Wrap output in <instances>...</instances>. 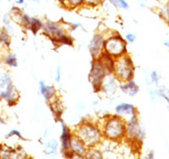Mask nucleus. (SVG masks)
<instances>
[{"label":"nucleus","instance_id":"3","mask_svg":"<svg viewBox=\"0 0 169 159\" xmlns=\"http://www.w3.org/2000/svg\"><path fill=\"white\" fill-rule=\"evenodd\" d=\"M103 135L111 140L123 139L126 135V123L120 117H111L105 122Z\"/></svg>","mask_w":169,"mask_h":159},{"label":"nucleus","instance_id":"4","mask_svg":"<svg viewBox=\"0 0 169 159\" xmlns=\"http://www.w3.org/2000/svg\"><path fill=\"white\" fill-rule=\"evenodd\" d=\"M104 51L113 59L126 54V42L119 35L112 36L104 41Z\"/></svg>","mask_w":169,"mask_h":159},{"label":"nucleus","instance_id":"22","mask_svg":"<svg viewBox=\"0 0 169 159\" xmlns=\"http://www.w3.org/2000/svg\"><path fill=\"white\" fill-rule=\"evenodd\" d=\"M50 108H52V110H53L54 114H57V115H59H59H61V113H62V109L59 108V104H58V102H57V101L50 103Z\"/></svg>","mask_w":169,"mask_h":159},{"label":"nucleus","instance_id":"9","mask_svg":"<svg viewBox=\"0 0 169 159\" xmlns=\"http://www.w3.org/2000/svg\"><path fill=\"white\" fill-rule=\"evenodd\" d=\"M87 147H86L84 143L81 141L80 139L76 137V136H72L71 141H70V151H72L73 154H75L77 156L83 157L86 155V151H87Z\"/></svg>","mask_w":169,"mask_h":159},{"label":"nucleus","instance_id":"21","mask_svg":"<svg viewBox=\"0 0 169 159\" xmlns=\"http://www.w3.org/2000/svg\"><path fill=\"white\" fill-rule=\"evenodd\" d=\"M5 63L9 66L12 67H16L18 63H17V59L14 54H8V56L5 58Z\"/></svg>","mask_w":169,"mask_h":159},{"label":"nucleus","instance_id":"6","mask_svg":"<svg viewBox=\"0 0 169 159\" xmlns=\"http://www.w3.org/2000/svg\"><path fill=\"white\" fill-rule=\"evenodd\" d=\"M145 134V129L139 124L136 113L132 115L130 120L126 124V135L130 138H136L138 140H142Z\"/></svg>","mask_w":169,"mask_h":159},{"label":"nucleus","instance_id":"14","mask_svg":"<svg viewBox=\"0 0 169 159\" xmlns=\"http://www.w3.org/2000/svg\"><path fill=\"white\" fill-rule=\"evenodd\" d=\"M40 90L41 93L47 101L51 100L55 94V89H54V86H47L43 81L40 82Z\"/></svg>","mask_w":169,"mask_h":159},{"label":"nucleus","instance_id":"26","mask_svg":"<svg viewBox=\"0 0 169 159\" xmlns=\"http://www.w3.org/2000/svg\"><path fill=\"white\" fill-rule=\"evenodd\" d=\"M156 94L158 95V96H160V97H163L164 99L166 100V102H167V103L169 104V97H167V95L165 94V93H164V92H162L161 89H158L157 91H156Z\"/></svg>","mask_w":169,"mask_h":159},{"label":"nucleus","instance_id":"2","mask_svg":"<svg viewBox=\"0 0 169 159\" xmlns=\"http://www.w3.org/2000/svg\"><path fill=\"white\" fill-rule=\"evenodd\" d=\"M113 73L121 81L131 80L134 77V66L130 56L125 54L117 58L113 63Z\"/></svg>","mask_w":169,"mask_h":159},{"label":"nucleus","instance_id":"27","mask_svg":"<svg viewBox=\"0 0 169 159\" xmlns=\"http://www.w3.org/2000/svg\"><path fill=\"white\" fill-rule=\"evenodd\" d=\"M18 135L19 137H21V135H20V132L19 130H17V129H13V130H11L10 132L8 133V135H7V137H9V136H12V135Z\"/></svg>","mask_w":169,"mask_h":159},{"label":"nucleus","instance_id":"20","mask_svg":"<svg viewBox=\"0 0 169 159\" xmlns=\"http://www.w3.org/2000/svg\"><path fill=\"white\" fill-rule=\"evenodd\" d=\"M85 156L87 158H102L101 151H97L96 149H90L88 151H86Z\"/></svg>","mask_w":169,"mask_h":159},{"label":"nucleus","instance_id":"18","mask_svg":"<svg viewBox=\"0 0 169 159\" xmlns=\"http://www.w3.org/2000/svg\"><path fill=\"white\" fill-rule=\"evenodd\" d=\"M57 148H58V143H57L55 139H53L48 143L47 145V149H46V154L50 155V154L55 153L57 151Z\"/></svg>","mask_w":169,"mask_h":159},{"label":"nucleus","instance_id":"11","mask_svg":"<svg viewBox=\"0 0 169 159\" xmlns=\"http://www.w3.org/2000/svg\"><path fill=\"white\" fill-rule=\"evenodd\" d=\"M62 135H61V141H62L63 149L65 151H68L70 150V141L72 139V134L70 131V128L66 124L62 122Z\"/></svg>","mask_w":169,"mask_h":159},{"label":"nucleus","instance_id":"17","mask_svg":"<svg viewBox=\"0 0 169 159\" xmlns=\"http://www.w3.org/2000/svg\"><path fill=\"white\" fill-rule=\"evenodd\" d=\"M108 1L113 6H115L116 8L122 9H125V10H128L129 9V3H127L125 0H108Z\"/></svg>","mask_w":169,"mask_h":159},{"label":"nucleus","instance_id":"29","mask_svg":"<svg viewBox=\"0 0 169 159\" xmlns=\"http://www.w3.org/2000/svg\"><path fill=\"white\" fill-rule=\"evenodd\" d=\"M148 157L149 158H154V151H150L149 152V154H148Z\"/></svg>","mask_w":169,"mask_h":159},{"label":"nucleus","instance_id":"13","mask_svg":"<svg viewBox=\"0 0 169 159\" xmlns=\"http://www.w3.org/2000/svg\"><path fill=\"white\" fill-rule=\"evenodd\" d=\"M115 110L118 114H129L131 116L135 114V108L130 103H120L116 107Z\"/></svg>","mask_w":169,"mask_h":159},{"label":"nucleus","instance_id":"10","mask_svg":"<svg viewBox=\"0 0 169 159\" xmlns=\"http://www.w3.org/2000/svg\"><path fill=\"white\" fill-rule=\"evenodd\" d=\"M21 20L23 26L28 27L33 33H36L41 27H42V24L39 20L33 18V17L27 16L25 14L22 15Z\"/></svg>","mask_w":169,"mask_h":159},{"label":"nucleus","instance_id":"7","mask_svg":"<svg viewBox=\"0 0 169 159\" xmlns=\"http://www.w3.org/2000/svg\"><path fill=\"white\" fill-rule=\"evenodd\" d=\"M43 30L46 35H48L54 42H59L63 36L66 35L65 31L61 26L54 22H48L43 26Z\"/></svg>","mask_w":169,"mask_h":159},{"label":"nucleus","instance_id":"25","mask_svg":"<svg viewBox=\"0 0 169 159\" xmlns=\"http://www.w3.org/2000/svg\"><path fill=\"white\" fill-rule=\"evenodd\" d=\"M135 39H136V35L134 33H129V34H127L126 37H125V40L129 43H134Z\"/></svg>","mask_w":169,"mask_h":159},{"label":"nucleus","instance_id":"16","mask_svg":"<svg viewBox=\"0 0 169 159\" xmlns=\"http://www.w3.org/2000/svg\"><path fill=\"white\" fill-rule=\"evenodd\" d=\"M102 86H103L105 91H106L107 93H109V94H113L116 91V84L115 82H114V81L112 80V79L107 80V81H103Z\"/></svg>","mask_w":169,"mask_h":159},{"label":"nucleus","instance_id":"31","mask_svg":"<svg viewBox=\"0 0 169 159\" xmlns=\"http://www.w3.org/2000/svg\"><path fill=\"white\" fill-rule=\"evenodd\" d=\"M25 0H18L17 1V3H19V4H22V3H24Z\"/></svg>","mask_w":169,"mask_h":159},{"label":"nucleus","instance_id":"12","mask_svg":"<svg viewBox=\"0 0 169 159\" xmlns=\"http://www.w3.org/2000/svg\"><path fill=\"white\" fill-rule=\"evenodd\" d=\"M120 89L123 91L124 94L129 95V96H135V95L140 91V87L134 82L133 80L125 81V83L122 84L120 86Z\"/></svg>","mask_w":169,"mask_h":159},{"label":"nucleus","instance_id":"8","mask_svg":"<svg viewBox=\"0 0 169 159\" xmlns=\"http://www.w3.org/2000/svg\"><path fill=\"white\" fill-rule=\"evenodd\" d=\"M104 37L101 34H96L90 43V52L93 60L99 58L104 51Z\"/></svg>","mask_w":169,"mask_h":159},{"label":"nucleus","instance_id":"24","mask_svg":"<svg viewBox=\"0 0 169 159\" xmlns=\"http://www.w3.org/2000/svg\"><path fill=\"white\" fill-rule=\"evenodd\" d=\"M103 1L104 0H85L84 4H86V6H90V7H96L101 4Z\"/></svg>","mask_w":169,"mask_h":159},{"label":"nucleus","instance_id":"28","mask_svg":"<svg viewBox=\"0 0 169 159\" xmlns=\"http://www.w3.org/2000/svg\"><path fill=\"white\" fill-rule=\"evenodd\" d=\"M60 78H61V68H60V66H59L58 69H57L56 81H58V82H59V81H60Z\"/></svg>","mask_w":169,"mask_h":159},{"label":"nucleus","instance_id":"15","mask_svg":"<svg viewBox=\"0 0 169 159\" xmlns=\"http://www.w3.org/2000/svg\"><path fill=\"white\" fill-rule=\"evenodd\" d=\"M61 3L64 4L65 7L72 9H75L83 5L85 0H62Z\"/></svg>","mask_w":169,"mask_h":159},{"label":"nucleus","instance_id":"5","mask_svg":"<svg viewBox=\"0 0 169 159\" xmlns=\"http://www.w3.org/2000/svg\"><path fill=\"white\" fill-rule=\"evenodd\" d=\"M18 94L12 85L11 77L7 73H0V97L6 100H14V95Z\"/></svg>","mask_w":169,"mask_h":159},{"label":"nucleus","instance_id":"1","mask_svg":"<svg viewBox=\"0 0 169 159\" xmlns=\"http://www.w3.org/2000/svg\"><path fill=\"white\" fill-rule=\"evenodd\" d=\"M75 136L80 139L87 148H91L101 141L102 133L97 127L84 123L76 128Z\"/></svg>","mask_w":169,"mask_h":159},{"label":"nucleus","instance_id":"23","mask_svg":"<svg viewBox=\"0 0 169 159\" xmlns=\"http://www.w3.org/2000/svg\"><path fill=\"white\" fill-rule=\"evenodd\" d=\"M150 80H151L152 83L156 84V86H159L158 82L159 80H160V75H159L157 71H152L150 73Z\"/></svg>","mask_w":169,"mask_h":159},{"label":"nucleus","instance_id":"19","mask_svg":"<svg viewBox=\"0 0 169 159\" xmlns=\"http://www.w3.org/2000/svg\"><path fill=\"white\" fill-rule=\"evenodd\" d=\"M158 15L163 19L169 26V3H166L158 13Z\"/></svg>","mask_w":169,"mask_h":159},{"label":"nucleus","instance_id":"30","mask_svg":"<svg viewBox=\"0 0 169 159\" xmlns=\"http://www.w3.org/2000/svg\"><path fill=\"white\" fill-rule=\"evenodd\" d=\"M163 44H164V46L166 47V48H168V50H169V42H168V41H166V42H164Z\"/></svg>","mask_w":169,"mask_h":159}]
</instances>
